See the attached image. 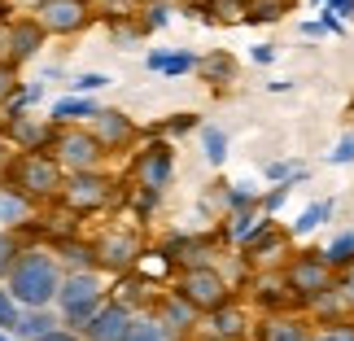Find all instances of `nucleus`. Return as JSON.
Returning <instances> with one entry per match:
<instances>
[{
	"mask_svg": "<svg viewBox=\"0 0 354 341\" xmlns=\"http://www.w3.org/2000/svg\"><path fill=\"white\" fill-rule=\"evenodd\" d=\"M0 62H9V26L0 22Z\"/></svg>",
	"mask_w": 354,
	"mask_h": 341,
	"instance_id": "obj_48",
	"label": "nucleus"
},
{
	"mask_svg": "<svg viewBox=\"0 0 354 341\" xmlns=\"http://www.w3.org/2000/svg\"><path fill=\"white\" fill-rule=\"evenodd\" d=\"M197 75L206 79L210 88H223L236 79V57L232 53H210V57H197Z\"/></svg>",
	"mask_w": 354,
	"mask_h": 341,
	"instance_id": "obj_22",
	"label": "nucleus"
},
{
	"mask_svg": "<svg viewBox=\"0 0 354 341\" xmlns=\"http://www.w3.org/2000/svg\"><path fill=\"white\" fill-rule=\"evenodd\" d=\"M105 302H110V297H105V284H101L97 271H71V276H62L57 315H62L66 329H79V324H88Z\"/></svg>",
	"mask_w": 354,
	"mask_h": 341,
	"instance_id": "obj_4",
	"label": "nucleus"
},
{
	"mask_svg": "<svg viewBox=\"0 0 354 341\" xmlns=\"http://www.w3.org/2000/svg\"><path fill=\"white\" fill-rule=\"evenodd\" d=\"M310 341H354V320L324 324V329H315V337H310Z\"/></svg>",
	"mask_w": 354,
	"mask_h": 341,
	"instance_id": "obj_38",
	"label": "nucleus"
},
{
	"mask_svg": "<svg viewBox=\"0 0 354 341\" xmlns=\"http://www.w3.org/2000/svg\"><path fill=\"white\" fill-rule=\"evenodd\" d=\"M206 13H214V22H245V13H250V0H210Z\"/></svg>",
	"mask_w": 354,
	"mask_h": 341,
	"instance_id": "obj_32",
	"label": "nucleus"
},
{
	"mask_svg": "<svg viewBox=\"0 0 354 341\" xmlns=\"http://www.w3.org/2000/svg\"><path fill=\"white\" fill-rule=\"evenodd\" d=\"M122 341H180V337H175L153 311H145V315H131V329H127Z\"/></svg>",
	"mask_w": 354,
	"mask_h": 341,
	"instance_id": "obj_26",
	"label": "nucleus"
},
{
	"mask_svg": "<svg viewBox=\"0 0 354 341\" xmlns=\"http://www.w3.org/2000/svg\"><path fill=\"white\" fill-rule=\"evenodd\" d=\"M167 258L180 271H193V267H214V241H193V237H175L167 245Z\"/></svg>",
	"mask_w": 354,
	"mask_h": 341,
	"instance_id": "obj_17",
	"label": "nucleus"
},
{
	"mask_svg": "<svg viewBox=\"0 0 354 341\" xmlns=\"http://www.w3.org/2000/svg\"><path fill=\"white\" fill-rule=\"evenodd\" d=\"M18 315H22V306L13 302V297H9V289L0 284V329H5V333H13V324H18Z\"/></svg>",
	"mask_w": 354,
	"mask_h": 341,
	"instance_id": "obj_39",
	"label": "nucleus"
},
{
	"mask_svg": "<svg viewBox=\"0 0 354 341\" xmlns=\"http://www.w3.org/2000/svg\"><path fill=\"white\" fill-rule=\"evenodd\" d=\"M315 324L306 320V311H267L254 320V337L250 341H310Z\"/></svg>",
	"mask_w": 354,
	"mask_h": 341,
	"instance_id": "obj_11",
	"label": "nucleus"
},
{
	"mask_svg": "<svg viewBox=\"0 0 354 341\" xmlns=\"http://www.w3.org/2000/svg\"><path fill=\"white\" fill-rule=\"evenodd\" d=\"M284 18V0H250L245 22H280Z\"/></svg>",
	"mask_w": 354,
	"mask_h": 341,
	"instance_id": "obj_34",
	"label": "nucleus"
},
{
	"mask_svg": "<svg viewBox=\"0 0 354 341\" xmlns=\"http://www.w3.org/2000/svg\"><path fill=\"white\" fill-rule=\"evenodd\" d=\"M39 44H44V31H39V22L35 18H26V22H13L9 26V66L13 62H31Z\"/></svg>",
	"mask_w": 354,
	"mask_h": 341,
	"instance_id": "obj_19",
	"label": "nucleus"
},
{
	"mask_svg": "<svg viewBox=\"0 0 354 341\" xmlns=\"http://www.w3.org/2000/svg\"><path fill=\"white\" fill-rule=\"evenodd\" d=\"M280 276H284V289H289V297H293L297 311H310L315 302H324V297L337 289V271L324 263L319 250L293 254L289 263L280 267Z\"/></svg>",
	"mask_w": 354,
	"mask_h": 341,
	"instance_id": "obj_2",
	"label": "nucleus"
},
{
	"mask_svg": "<svg viewBox=\"0 0 354 341\" xmlns=\"http://www.w3.org/2000/svg\"><path fill=\"white\" fill-rule=\"evenodd\" d=\"M333 210H337V201H328V197H324V201H310V206H306V210H302V214H297V219H293L289 237L297 241V237H310V232H319L324 223L333 219Z\"/></svg>",
	"mask_w": 354,
	"mask_h": 341,
	"instance_id": "obj_23",
	"label": "nucleus"
},
{
	"mask_svg": "<svg viewBox=\"0 0 354 341\" xmlns=\"http://www.w3.org/2000/svg\"><path fill=\"white\" fill-rule=\"evenodd\" d=\"M324 263H328L333 271H346V267H354V232H337V237L324 245Z\"/></svg>",
	"mask_w": 354,
	"mask_h": 341,
	"instance_id": "obj_30",
	"label": "nucleus"
},
{
	"mask_svg": "<svg viewBox=\"0 0 354 341\" xmlns=\"http://www.w3.org/2000/svg\"><path fill=\"white\" fill-rule=\"evenodd\" d=\"M88 131L101 140V149H127V145H131V136H136L131 118H127V114H118V110H97V118H92V127H88Z\"/></svg>",
	"mask_w": 354,
	"mask_h": 341,
	"instance_id": "obj_16",
	"label": "nucleus"
},
{
	"mask_svg": "<svg viewBox=\"0 0 354 341\" xmlns=\"http://www.w3.org/2000/svg\"><path fill=\"white\" fill-rule=\"evenodd\" d=\"M62 184H66V171L57 167L53 154H18V158H9V188H18L22 197H31V201L62 197Z\"/></svg>",
	"mask_w": 354,
	"mask_h": 341,
	"instance_id": "obj_3",
	"label": "nucleus"
},
{
	"mask_svg": "<svg viewBox=\"0 0 354 341\" xmlns=\"http://www.w3.org/2000/svg\"><path fill=\"white\" fill-rule=\"evenodd\" d=\"M13 88H18V79H13V66H9V62H0V101H9V97H13Z\"/></svg>",
	"mask_w": 354,
	"mask_h": 341,
	"instance_id": "obj_41",
	"label": "nucleus"
},
{
	"mask_svg": "<svg viewBox=\"0 0 354 341\" xmlns=\"http://www.w3.org/2000/svg\"><path fill=\"white\" fill-rule=\"evenodd\" d=\"M101 140L92 136L88 127H62V131H53V158H57V167L62 171H97L101 167Z\"/></svg>",
	"mask_w": 354,
	"mask_h": 341,
	"instance_id": "obj_7",
	"label": "nucleus"
},
{
	"mask_svg": "<svg viewBox=\"0 0 354 341\" xmlns=\"http://www.w3.org/2000/svg\"><path fill=\"white\" fill-rule=\"evenodd\" d=\"M92 258H97V267L131 271L145 258V241H140V232H131V228H110L105 237L92 241Z\"/></svg>",
	"mask_w": 354,
	"mask_h": 341,
	"instance_id": "obj_9",
	"label": "nucleus"
},
{
	"mask_svg": "<svg viewBox=\"0 0 354 341\" xmlns=\"http://www.w3.org/2000/svg\"><path fill=\"white\" fill-rule=\"evenodd\" d=\"M145 66H149V71H158V75H188V71H197V57H193V53H167V48H162V53H149V57H145Z\"/></svg>",
	"mask_w": 354,
	"mask_h": 341,
	"instance_id": "obj_27",
	"label": "nucleus"
},
{
	"mask_svg": "<svg viewBox=\"0 0 354 341\" xmlns=\"http://www.w3.org/2000/svg\"><path fill=\"white\" fill-rule=\"evenodd\" d=\"M53 329H57V315L53 311H22L18 324H13V341H39V337H48Z\"/></svg>",
	"mask_w": 354,
	"mask_h": 341,
	"instance_id": "obj_24",
	"label": "nucleus"
},
{
	"mask_svg": "<svg viewBox=\"0 0 354 341\" xmlns=\"http://www.w3.org/2000/svg\"><path fill=\"white\" fill-rule=\"evenodd\" d=\"M319 22H324V31H328V35H346V22L337 18V13H324Z\"/></svg>",
	"mask_w": 354,
	"mask_h": 341,
	"instance_id": "obj_45",
	"label": "nucleus"
},
{
	"mask_svg": "<svg viewBox=\"0 0 354 341\" xmlns=\"http://www.w3.org/2000/svg\"><path fill=\"white\" fill-rule=\"evenodd\" d=\"M171 22V9L167 5H153V9H149V22L145 26H167Z\"/></svg>",
	"mask_w": 354,
	"mask_h": 341,
	"instance_id": "obj_44",
	"label": "nucleus"
},
{
	"mask_svg": "<svg viewBox=\"0 0 354 341\" xmlns=\"http://www.w3.org/2000/svg\"><path fill=\"white\" fill-rule=\"evenodd\" d=\"M289 193H293L289 184H271L267 193H258V214H263V219H276V210L289 201Z\"/></svg>",
	"mask_w": 354,
	"mask_h": 341,
	"instance_id": "obj_33",
	"label": "nucleus"
},
{
	"mask_svg": "<svg viewBox=\"0 0 354 341\" xmlns=\"http://www.w3.org/2000/svg\"><path fill=\"white\" fill-rule=\"evenodd\" d=\"M250 62L254 66H271V62H276V44H254L250 48Z\"/></svg>",
	"mask_w": 354,
	"mask_h": 341,
	"instance_id": "obj_42",
	"label": "nucleus"
},
{
	"mask_svg": "<svg viewBox=\"0 0 354 341\" xmlns=\"http://www.w3.org/2000/svg\"><path fill=\"white\" fill-rule=\"evenodd\" d=\"M39 341H84V337H79L75 329H66V324H57V329H53L48 337H39Z\"/></svg>",
	"mask_w": 354,
	"mask_h": 341,
	"instance_id": "obj_43",
	"label": "nucleus"
},
{
	"mask_svg": "<svg viewBox=\"0 0 354 341\" xmlns=\"http://www.w3.org/2000/svg\"><path fill=\"white\" fill-rule=\"evenodd\" d=\"M302 35H310V39H319V35H328V31H324V22H302Z\"/></svg>",
	"mask_w": 354,
	"mask_h": 341,
	"instance_id": "obj_47",
	"label": "nucleus"
},
{
	"mask_svg": "<svg viewBox=\"0 0 354 341\" xmlns=\"http://www.w3.org/2000/svg\"><path fill=\"white\" fill-rule=\"evenodd\" d=\"M88 0H39L35 5V22L44 35H75L88 22Z\"/></svg>",
	"mask_w": 354,
	"mask_h": 341,
	"instance_id": "obj_12",
	"label": "nucleus"
},
{
	"mask_svg": "<svg viewBox=\"0 0 354 341\" xmlns=\"http://www.w3.org/2000/svg\"><path fill=\"white\" fill-rule=\"evenodd\" d=\"M337 302H342L346 311H350V320H354V267H346V271H337Z\"/></svg>",
	"mask_w": 354,
	"mask_h": 341,
	"instance_id": "obj_37",
	"label": "nucleus"
},
{
	"mask_svg": "<svg viewBox=\"0 0 354 341\" xmlns=\"http://www.w3.org/2000/svg\"><path fill=\"white\" fill-rule=\"evenodd\" d=\"M0 341H13V333H5V329H0Z\"/></svg>",
	"mask_w": 354,
	"mask_h": 341,
	"instance_id": "obj_50",
	"label": "nucleus"
},
{
	"mask_svg": "<svg viewBox=\"0 0 354 341\" xmlns=\"http://www.w3.org/2000/svg\"><path fill=\"white\" fill-rule=\"evenodd\" d=\"M289 258H293V237H289V228H280V223H271V219L241 245V263L250 267V271H280Z\"/></svg>",
	"mask_w": 354,
	"mask_h": 341,
	"instance_id": "obj_6",
	"label": "nucleus"
},
{
	"mask_svg": "<svg viewBox=\"0 0 354 341\" xmlns=\"http://www.w3.org/2000/svg\"><path fill=\"white\" fill-rule=\"evenodd\" d=\"M53 118L62 122V127H71V122H79V118H97V101H88V97H62L57 105H53Z\"/></svg>",
	"mask_w": 354,
	"mask_h": 341,
	"instance_id": "obj_29",
	"label": "nucleus"
},
{
	"mask_svg": "<svg viewBox=\"0 0 354 341\" xmlns=\"http://www.w3.org/2000/svg\"><path fill=\"white\" fill-rule=\"evenodd\" d=\"M105 84H110V75H97V71H88V75H79V79H75V97H88V92H101Z\"/></svg>",
	"mask_w": 354,
	"mask_h": 341,
	"instance_id": "obj_40",
	"label": "nucleus"
},
{
	"mask_svg": "<svg viewBox=\"0 0 354 341\" xmlns=\"http://www.w3.org/2000/svg\"><path fill=\"white\" fill-rule=\"evenodd\" d=\"M245 289H250V302L258 306V315H267V311H297L280 271H254Z\"/></svg>",
	"mask_w": 354,
	"mask_h": 341,
	"instance_id": "obj_15",
	"label": "nucleus"
},
{
	"mask_svg": "<svg viewBox=\"0 0 354 341\" xmlns=\"http://www.w3.org/2000/svg\"><path fill=\"white\" fill-rule=\"evenodd\" d=\"M201 154H206L210 167H223L227 154H232V140H227V131L214 127V122H206V127H201Z\"/></svg>",
	"mask_w": 354,
	"mask_h": 341,
	"instance_id": "obj_28",
	"label": "nucleus"
},
{
	"mask_svg": "<svg viewBox=\"0 0 354 341\" xmlns=\"http://www.w3.org/2000/svg\"><path fill=\"white\" fill-rule=\"evenodd\" d=\"M254 206H258V188L254 184H223V214L254 210Z\"/></svg>",
	"mask_w": 354,
	"mask_h": 341,
	"instance_id": "obj_31",
	"label": "nucleus"
},
{
	"mask_svg": "<svg viewBox=\"0 0 354 341\" xmlns=\"http://www.w3.org/2000/svg\"><path fill=\"white\" fill-rule=\"evenodd\" d=\"M127 329H131V311L118 306L114 297H110V302H105L88 324H79L75 333L84 337V341H122V337H127Z\"/></svg>",
	"mask_w": 354,
	"mask_h": 341,
	"instance_id": "obj_14",
	"label": "nucleus"
},
{
	"mask_svg": "<svg viewBox=\"0 0 354 341\" xmlns=\"http://www.w3.org/2000/svg\"><path fill=\"white\" fill-rule=\"evenodd\" d=\"M18 241H13V232H0V280H9L13 263H18Z\"/></svg>",
	"mask_w": 354,
	"mask_h": 341,
	"instance_id": "obj_36",
	"label": "nucleus"
},
{
	"mask_svg": "<svg viewBox=\"0 0 354 341\" xmlns=\"http://www.w3.org/2000/svg\"><path fill=\"white\" fill-rule=\"evenodd\" d=\"M153 315H158L162 324H167V329H171L175 337H184L188 329H197V320H201V315H197V311L184 302L180 293H162V297H158V306H153Z\"/></svg>",
	"mask_w": 354,
	"mask_h": 341,
	"instance_id": "obj_18",
	"label": "nucleus"
},
{
	"mask_svg": "<svg viewBox=\"0 0 354 341\" xmlns=\"http://www.w3.org/2000/svg\"><path fill=\"white\" fill-rule=\"evenodd\" d=\"M62 201L66 210L75 214H92V210H105L114 201V180L101 171H79V175H66L62 184Z\"/></svg>",
	"mask_w": 354,
	"mask_h": 341,
	"instance_id": "obj_8",
	"label": "nucleus"
},
{
	"mask_svg": "<svg viewBox=\"0 0 354 341\" xmlns=\"http://www.w3.org/2000/svg\"><path fill=\"white\" fill-rule=\"evenodd\" d=\"M62 263L53 258L48 250H22L18 263L9 271V297L18 302L22 311H48L57 302V289H62Z\"/></svg>",
	"mask_w": 354,
	"mask_h": 341,
	"instance_id": "obj_1",
	"label": "nucleus"
},
{
	"mask_svg": "<svg viewBox=\"0 0 354 341\" xmlns=\"http://www.w3.org/2000/svg\"><path fill=\"white\" fill-rule=\"evenodd\" d=\"M324 162H328V167H354V131H346L342 140L324 154Z\"/></svg>",
	"mask_w": 354,
	"mask_h": 341,
	"instance_id": "obj_35",
	"label": "nucleus"
},
{
	"mask_svg": "<svg viewBox=\"0 0 354 341\" xmlns=\"http://www.w3.org/2000/svg\"><path fill=\"white\" fill-rule=\"evenodd\" d=\"M263 223H267V219L258 214V206H254V210H232V214H223V241L241 250V245L250 241V237H254V232L263 228Z\"/></svg>",
	"mask_w": 354,
	"mask_h": 341,
	"instance_id": "obj_20",
	"label": "nucleus"
},
{
	"mask_svg": "<svg viewBox=\"0 0 354 341\" xmlns=\"http://www.w3.org/2000/svg\"><path fill=\"white\" fill-rule=\"evenodd\" d=\"M31 210H35L31 197H22L18 188L0 184V223H5V228H22L26 219H31Z\"/></svg>",
	"mask_w": 354,
	"mask_h": 341,
	"instance_id": "obj_21",
	"label": "nucleus"
},
{
	"mask_svg": "<svg viewBox=\"0 0 354 341\" xmlns=\"http://www.w3.org/2000/svg\"><path fill=\"white\" fill-rule=\"evenodd\" d=\"M188 306L197 311V315H214L219 306L236 302V284L223 276L219 267H193V271H180V280H175V289Z\"/></svg>",
	"mask_w": 354,
	"mask_h": 341,
	"instance_id": "obj_5",
	"label": "nucleus"
},
{
	"mask_svg": "<svg viewBox=\"0 0 354 341\" xmlns=\"http://www.w3.org/2000/svg\"><path fill=\"white\" fill-rule=\"evenodd\" d=\"M131 175H136V184H140L145 193H158V197H162V188H167L171 175H175V149H171L167 140L149 145L145 154H136Z\"/></svg>",
	"mask_w": 354,
	"mask_h": 341,
	"instance_id": "obj_10",
	"label": "nucleus"
},
{
	"mask_svg": "<svg viewBox=\"0 0 354 341\" xmlns=\"http://www.w3.org/2000/svg\"><path fill=\"white\" fill-rule=\"evenodd\" d=\"M188 127H197V114H175V118H171V131H175V136L188 131Z\"/></svg>",
	"mask_w": 354,
	"mask_h": 341,
	"instance_id": "obj_46",
	"label": "nucleus"
},
{
	"mask_svg": "<svg viewBox=\"0 0 354 341\" xmlns=\"http://www.w3.org/2000/svg\"><path fill=\"white\" fill-rule=\"evenodd\" d=\"M0 171H9V140L0 136Z\"/></svg>",
	"mask_w": 354,
	"mask_h": 341,
	"instance_id": "obj_49",
	"label": "nucleus"
},
{
	"mask_svg": "<svg viewBox=\"0 0 354 341\" xmlns=\"http://www.w3.org/2000/svg\"><path fill=\"white\" fill-rule=\"evenodd\" d=\"M254 320L258 315L245 302H227V306L214 311V315H206V329H210V341H250Z\"/></svg>",
	"mask_w": 354,
	"mask_h": 341,
	"instance_id": "obj_13",
	"label": "nucleus"
},
{
	"mask_svg": "<svg viewBox=\"0 0 354 341\" xmlns=\"http://www.w3.org/2000/svg\"><path fill=\"white\" fill-rule=\"evenodd\" d=\"M62 263V271L71 276V271H92L97 267V258H92V245L88 241H57V254H53Z\"/></svg>",
	"mask_w": 354,
	"mask_h": 341,
	"instance_id": "obj_25",
	"label": "nucleus"
}]
</instances>
